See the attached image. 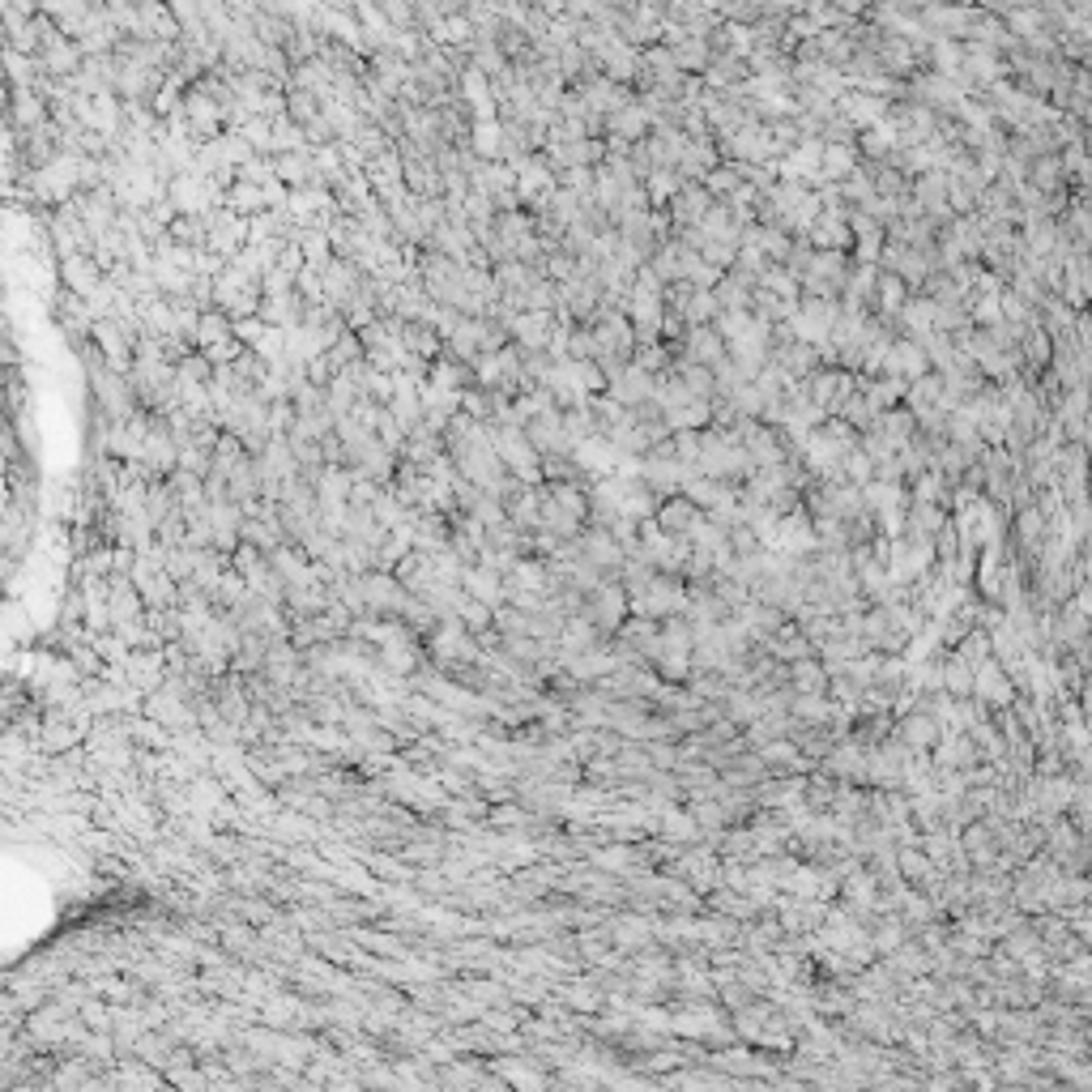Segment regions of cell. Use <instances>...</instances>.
<instances>
[{
	"mask_svg": "<svg viewBox=\"0 0 1092 1092\" xmlns=\"http://www.w3.org/2000/svg\"><path fill=\"white\" fill-rule=\"evenodd\" d=\"M841 111H845V120L854 124V129H879V124H884L888 103H884V98H875V94H845L841 98Z\"/></svg>",
	"mask_w": 1092,
	"mask_h": 1092,
	"instance_id": "277c9868",
	"label": "cell"
},
{
	"mask_svg": "<svg viewBox=\"0 0 1092 1092\" xmlns=\"http://www.w3.org/2000/svg\"><path fill=\"white\" fill-rule=\"evenodd\" d=\"M64 282H68V291H73L77 300H86V303H94L98 295L107 291L103 265H98L94 257H68L64 261Z\"/></svg>",
	"mask_w": 1092,
	"mask_h": 1092,
	"instance_id": "7a4b0ae2",
	"label": "cell"
},
{
	"mask_svg": "<svg viewBox=\"0 0 1092 1092\" xmlns=\"http://www.w3.org/2000/svg\"><path fill=\"white\" fill-rule=\"evenodd\" d=\"M696 521H700V513H696V504L691 500H666V508L658 513V530L670 534V538H687L691 530H696Z\"/></svg>",
	"mask_w": 1092,
	"mask_h": 1092,
	"instance_id": "8992f818",
	"label": "cell"
},
{
	"mask_svg": "<svg viewBox=\"0 0 1092 1092\" xmlns=\"http://www.w3.org/2000/svg\"><path fill=\"white\" fill-rule=\"evenodd\" d=\"M606 129H611V141H636V146H641V137L649 129V111L641 103H628L619 116L606 120Z\"/></svg>",
	"mask_w": 1092,
	"mask_h": 1092,
	"instance_id": "52a82bcc",
	"label": "cell"
},
{
	"mask_svg": "<svg viewBox=\"0 0 1092 1092\" xmlns=\"http://www.w3.org/2000/svg\"><path fill=\"white\" fill-rule=\"evenodd\" d=\"M226 342H235V320L218 307H205L201 324H196V350H214V346H226Z\"/></svg>",
	"mask_w": 1092,
	"mask_h": 1092,
	"instance_id": "5b68a950",
	"label": "cell"
},
{
	"mask_svg": "<svg viewBox=\"0 0 1092 1092\" xmlns=\"http://www.w3.org/2000/svg\"><path fill=\"white\" fill-rule=\"evenodd\" d=\"M546 495H550V500H555V504H559L568 517H576V521H585V517H589V508H593V500H589V495L576 487V482H550Z\"/></svg>",
	"mask_w": 1092,
	"mask_h": 1092,
	"instance_id": "9c48e42d",
	"label": "cell"
},
{
	"mask_svg": "<svg viewBox=\"0 0 1092 1092\" xmlns=\"http://www.w3.org/2000/svg\"><path fill=\"white\" fill-rule=\"evenodd\" d=\"M226 209H231L235 218H257L265 214V205H269V188H261V183H244V180H235L231 188H226Z\"/></svg>",
	"mask_w": 1092,
	"mask_h": 1092,
	"instance_id": "3957f363",
	"label": "cell"
},
{
	"mask_svg": "<svg viewBox=\"0 0 1092 1092\" xmlns=\"http://www.w3.org/2000/svg\"><path fill=\"white\" fill-rule=\"evenodd\" d=\"M385 13H389L393 22H402V26H410V22L419 18V13H415V9H406V5H385Z\"/></svg>",
	"mask_w": 1092,
	"mask_h": 1092,
	"instance_id": "4fadbf2b",
	"label": "cell"
},
{
	"mask_svg": "<svg viewBox=\"0 0 1092 1092\" xmlns=\"http://www.w3.org/2000/svg\"><path fill=\"white\" fill-rule=\"evenodd\" d=\"M470 150L478 154L482 163H504V124H500V120L474 124V133H470Z\"/></svg>",
	"mask_w": 1092,
	"mask_h": 1092,
	"instance_id": "ba28073f",
	"label": "cell"
},
{
	"mask_svg": "<svg viewBox=\"0 0 1092 1092\" xmlns=\"http://www.w3.org/2000/svg\"><path fill=\"white\" fill-rule=\"evenodd\" d=\"M875 291H879V307H884V311H892V316H897V311H905V282H901L897 274H884Z\"/></svg>",
	"mask_w": 1092,
	"mask_h": 1092,
	"instance_id": "7c38bea8",
	"label": "cell"
},
{
	"mask_svg": "<svg viewBox=\"0 0 1092 1092\" xmlns=\"http://www.w3.org/2000/svg\"><path fill=\"white\" fill-rule=\"evenodd\" d=\"M854 172H858L854 150H849V146H832V141H828V146H824V176L828 180H849Z\"/></svg>",
	"mask_w": 1092,
	"mask_h": 1092,
	"instance_id": "30bf717a",
	"label": "cell"
},
{
	"mask_svg": "<svg viewBox=\"0 0 1092 1092\" xmlns=\"http://www.w3.org/2000/svg\"><path fill=\"white\" fill-rule=\"evenodd\" d=\"M465 585H470L474 598H487V602H500V593H504L500 576H495L491 568H470L465 572Z\"/></svg>",
	"mask_w": 1092,
	"mask_h": 1092,
	"instance_id": "8fae6325",
	"label": "cell"
},
{
	"mask_svg": "<svg viewBox=\"0 0 1092 1092\" xmlns=\"http://www.w3.org/2000/svg\"><path fill=\"white\" fill-rule=\"evenodd\" d=\"M513 342L525 354H543L550 346V333H555V311H521V316L508 324Z\"/></svg>",
	"mask_w": 1092,
	"mask_h": 1092,
	"instance_id": "6da1fadb",
	"label": "cell"
}]
</instances>
